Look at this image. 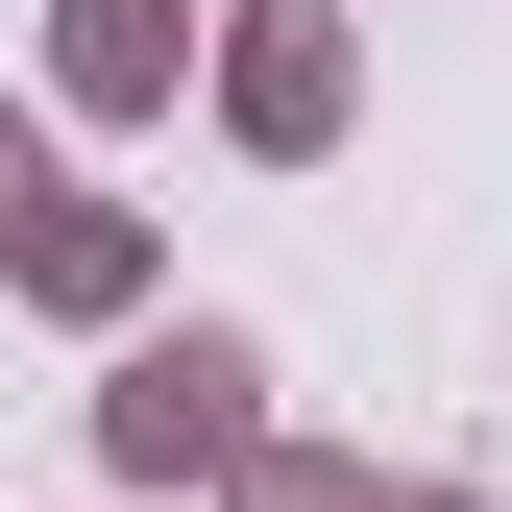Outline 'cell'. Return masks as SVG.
<instances>
[{"label": "cell", "instance_id": "1", "mask_svg": "<svg viewBox=\"0 0 512 512\" xmlns=\"http://www.w3.org/2000/svg\"><path fill=\"white\" fill-rule=\"evenodd\" d=\"M220 415H244V366H220V342H171V366H147V391H122V439H147V464H196V439H220Z\"/></svg>", "mask_w": 512, "mask_h": 512}]
</instances>
